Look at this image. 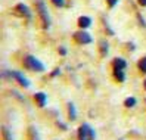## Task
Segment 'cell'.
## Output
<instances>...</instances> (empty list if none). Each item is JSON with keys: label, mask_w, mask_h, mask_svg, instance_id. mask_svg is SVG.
Segmentation results:
<instances>
[{"label": "cell", "mask_w": 146, "mask_h": 140, "mask_svg": "<svg viewBox=\"0 0 146 140\" xmlns=\"http://www.w3.org/2000/svg\"><path fill=\"white\" fill-rule=\"evenodd\" d=\"M24 65L27 66L28 69H31V71H37V72H41L44 71V65H43L38 59H36L34 56H27L24 59Z\"/></svg>", "instance_id": "6da1fadb"}, {"label": "cell", "mask_w": 146, "mask_h": 140, "mask_svg": "<svg viewBox=\"0 0 146 140\" xmlns=\"http://www.w3.org/2000/svg\"><path fill=\"white\" fill-rule=\"evenodd\" d=\"M94 137H96V134H94V130L90 125H87V124L80 125V128H78V139L80 140H94Z\"/></svg>", "instance_id": "7a4b0ae2"}, {"label": "cell", "mask_w": 146, "mask_h": 140, "mask_svg": "<svg viewBox=\"0 0 146 140\" xmlns=\"http://www.w3.org/2000/svg\"><path fill=\"white\" fill-rule=\"evenodd\" d=\"M37 11H38V15H40V18H41V22H43V25H44V28H47L50 21H49L47 9H46V6H44V3H43L41 0H38V2H37Z\"/></svg>", "instance_id": "3957f363"}, {"label": "cell", "mask_w": 146, "mask_h": 140, "mask_svg": "<svg viewBox=\"0 0 146 140\" xmlns=\"http://www.w3.org/2000/svg\"><path fill=\"white\" fill-rule=\"evenodd\" d=\"M74 38L78 41V43H81V44H87V43H90L92 41V37L89 36L87 33H84V31H78V33H75L74 34Z\"/></svg>", "instance_id": "277c9868"}, {"label": "cell", "mask_w": 146, "mask_h": 140, "mask_svg": "<svg viewBox=\"0 0 146 140\" xmlns=\"http://www.w3.org/2000/svg\"><path fill=\"white\" fill-rule=\"evenodd\" d=\"M11 77H13L15 78V80L16 81H18L22 87H30V83H28V80H27V78H25L21 72H16V71H12L11 72Z\"/></svg>", "instance_id": "5b68a950"}, {"label": "cell", "mask_w": 146, "mask_h": 140, "mask_svg": "<svg viewBox=\"0 0 146 140\" xmlns=\"http://www.w3.org/2000/svg\"><path fill=\"white\" fill-rule=\"evenodd\" d=\"M34 100L37 102L38 108H44V105H46V100H47V96H46L44 93L38 92V93H36V94H34Z\"/></svg>", "instance_id": "8992f818"}, {"label": "cell", "mask_w": 146, "mask_h": 140, "mask_svg": "<svg viewBox=\"0 0 146 140\" xmlns=\"http://www.w3.org/2000/svg\"><path fill=\"white\" fill-rule=\"evenodd\" d=\"M125 66H127V64H125V60H124V59L117 58V59L114 60V69H124Z\"/></svg>", "instance_id": "52a82bcc"}, {"label": "cell", "mask_w": 146, "mask_h": 140, "mask_svg": "<svg viewBox=\"0 0 146 140\" xmlns=\"http://www.w3.org/2000/svg\"><path fill=\"white\" fill-rule=\"evenodd\" d=\"M90 24H92V19L87 18V16H81V18L78 19V25H80L81 28H87V27H90Z\"/></svg>", "instance_id": "ba28073f"}, {"label": "cell", "mask_w": 146, "mask_h": 140, "mask_svg": "<svg viewBox=\"0 0 146 140\" xmlns=\"http://www.w3.org/2000/svg\"><path fill=\"white\" fill-rule=\"evenodd\" d=\"M16 11H18L21 15H25L27 18H30V16H31V13H30V11H28V7L25 6V5H18V6H16Z\"/></svg>", "instance_id": "9c48e42d"}, {"label": "cell", "mask_w": 146, "mask_h": 140, "mask_svg": "<svg viewBox=\"0 0 146 140\" xmlns=\"http://www.w3.org/2000/svg\"><path fill=\"white\" fill-rule=\"evenodd\" d=\"M68 115H70V119L77 118V111H75V106L72 103H68Z\"/></svg>", "instance_id": "30bf717a"}, {"label": "cell", "mask_w": 146, "mask_h": 140, "mask_svg": "<svg viewBox=\"0 0 146 140\" xmlns=\"http://www.w3.org/2000/svg\"><path fill=\"white\" fill-rule=\"evenodd\" d=\"M114 75H115V78H117L119 83H123L125 80V75L123 72V69H114Z\"/></svg>", "instance_id": "8fae6325"}, {"label": "cell", "mask_w": 146, "mask_h": 140, "mask_svg": "<svg viewBox=\"0 0 146 140\" xmlns=\"http://www.w3.org/2000/svg\"><path fill=\"white\" fill-rule=\"evenodd\" d=\"M30 137H31V140H40V136L37 133L36 127H30Z\"/></svg>", "instance_id": "7c38bea8"}, {"label": "cell", "mask_w": 146, "mask_h": 140, "mask_svg": "<svg viewBox=\"0 0 146 140\" xmlns=\"http://www.w3.org/2000/svg\"><path fill=\"white\" fill-rule=\"evenodd\" d=\"M124 106H127V108L136 106V99H134V98H127V99L124 100Z\"/></svg>", "instance_id": "4fadbf2b"}, {"label": "cell", "mask_w": 146, "mask_h": 140, "mask_svg": "<svg viewBox=\"0 0 146 140\" xmlns=\"http://www.w3.org/2000/svg\"><path fill=\"white\" fill-rule=\"evenodd\" d=\"M3 140H13V137H12V134H11V131L7 130L6 127L3 128Z\"/></svg>", "instance_id": "5bb4252c"}, {"label": "cell", "mask_w": 146, "mask_h": 140, "mask_svg": "<svg viewBox=\"0 0 146 140\" xmlns=\"http://www.w3.org/2000/svg\"><path fill=\"white\" fill-rule=\"evenodd\" d=\"M100 52H102V55L108 53V43L106 41H100Z\"/></svg>", "instance_id": "9a60e30c"}, {"label": "cell", "mask_w": 146, "mask_h": 140, "mask_svg": "<svg viewBox=\"0 0 146 140\" xmlns=\"http://www.w3.org/2000/svg\"><path fill=\"white\" fill-rule=\"evenodd\" d=\"M139 69L142 72H146V58L140 59V62H139Z\"/></svg>", "instance_id": "2e32d148"}, {"label": "cell", "mask_w": 146, "mask_h": 140, "mask_svg": "<svg viewBox=\"0 0 146 140\" xmlns=\"http://www.w3.org/2000/svg\"><path fill=\"white\" fill-rule=\"evenodd\" d=\"M55 6H64V0H52Z\"/></svg>", "instance_id": "e0dca14e"}, {"label": "cell", "mask_w": 146, "mask_h": 140, "mask_svg": "<svg viewBox=\"0 0 146 140\" xmlns=\"http://www.w3.org/2000/svg\"><path fill=\"white\" fill-rule=\"evenodd\" d=\"M117 2H118V0H108V5H109L111 7H114V6L117 5Z\"/></svg>", "instance_id": "ac0fdd59"}, {"label": "cell", "mask_w": 146, "mask_h": 140, "mask_svg": "<svg viewBox=\"0 0 146 140\" xmlns=\"http://www.w3.org/2000/svg\"><path fill=\"white\" fill-rule=\"evenodd\" d=\"M59 72H61V69H58V68H56V69H55V71L52 72V77H56V75H58Z\"/></svg>", "instance_id": "d6986e66"}, {"label": "cell", "mask_w": 146, "mask_h": 140, "mask_svg": "<svg viewBox=\"0 0 146 140\" xmlns=\"http://www.w3.org/2000/svg\"><path fill=\"white\" fill-rule=\"evenodd\" d=\"M137 2H139L142 6H146V0H137Z\"/></svg>", "instance_id": "ffe728a7"}, {"label": "cell", "mask_w": 146, "mask_h": 140, "mask_svg": "<svg viewBox=\"0 0 146 140\" xmlns=\"http://www.w3.org/2000/svg\"><path fill=\"white\" fill-rule=\"evenodd\" d=\"M59 52H61V55H65V53H66V50H65V49H64V47H62V49H61V50H59Z\"/></svg>", "instance_id": "44dd1931"}, {"label": "cell", "mask_w": 146, "mask_h": 140, "mask_svg": "<svg viewBox=\"0 0 146 140\" xmlns=\"http://www.w3.org/2000/svg\"><path fill=\"white\" fill-rule=\"evenodd\" d=\"M143 86H145V90H146V80H145V83H143Z\"/></svg>", "instance_id": "7402d4cb"}]
</instances>
